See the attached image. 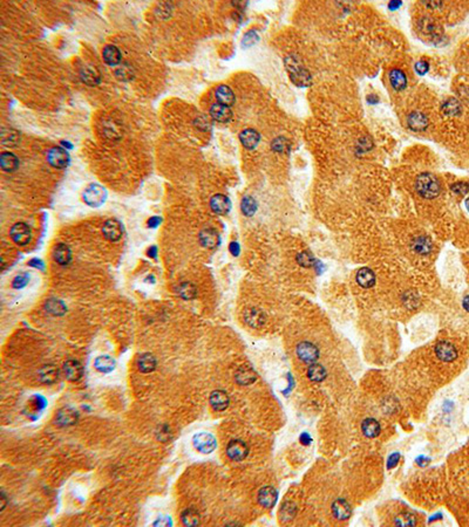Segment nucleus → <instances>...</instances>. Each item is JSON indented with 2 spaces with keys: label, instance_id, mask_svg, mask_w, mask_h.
<instances>
[{
  "label": "nucleus",
  "instance_id": "nucleus-11",
  "mask_svg": "<svg viewBox=\"0 0 469 527\" xmlns=\"http://www.w3.org/2000/svg\"><path fill=\"white\" fill-rule=\"evenodd\" d=\"M407 125L413 131H423L428 128V117L421 111H412L407 116Z\"/></svg>",
  "mask_w": 469,
  "mask_h": 527
},
{
  "label": "nucleus",
  "instance_id": "nucleus-8",
  "mask_svg": "<svg viewBox=\"0 0 469 527\" xmlns=\"http://www.w3.org/2000/svg\"><path fill=\"white\" fill-rule=\"evenodd\" d=\"M417 28L423 35H427V37H431L433 39L440 38L441 34H443L440 25L434 19H432L431 17L420 18L419 21H417Z\"/></svg>",
  "mask_w": 469,
  "mask_h": 527
},
{
  "label": "nucleus",
  "instance_id": "nucleus-23",
  "mask_svg": "<svg viewBox=\"0 0 469 527\" xmlns=\"http://www.w3.org/2000/svg\"><path fill=\"white\" fill-rule=\"evenodd\" d=\"M234 378H236L237 383L240 385H249L256 381L257 374L255 373L254 369L250 368V367L243 366L236 372Z\"/></svg>",
  "mask_w": 469,
  "mask_h": 527
},
{
  "label": "nucleus",
  "instance_id": "nucleus-19",
  "mask_svg": "<svg viewBox=\"0 0 469 527\" xmlns=\"http://www.w3.org/2000/svg\"><path fill=\"white\" fill-rule=\"evenodd\" d=\"M239 140L240 142H242L243 147L246 148V149H255V148L258 146V143H260L261 135L260 132L255 130V129L248 128L240 132Z\"/></svg>",
  "mask_w": 469,
  "mask_h": 527
},
{
  "label": "nucleus",
  "instance_id": "nucleus-43",
  "mask_svg": "<svg viewBox=\"0 0 469 527\" xmlns=\"http://www.w3.org/2000/svg\"><path fill=\"white\" fill-rule=\"evenodd\" d=\"M115 75L117 79L123 80V81H129L134 77L133 68H131V66L128 65V63H123V65H121L119 68L116 69Z\"/></svg>",
  "mask_w": 469,
  "mask_h": 527
},
{
  "label": "nucleus",
  "instance_id": "nucleus-10",
  "mask_svg": "<svg viewBox=\"0 0 469 527\" xmlns=\"http://www.w3.org/2000/svg\"><path fill=\"white\" fill-rule=\"evenodd\" d=\"M435 354L443 362H453L458 358V349L453 343L448 341H440L435 346Z\"/></svg>",
  "mask_w": 469,
  "mask_h": 527
},
{
  "label": "nucleus",
  "instance_id": "nucleus-51",
  "mask_svg": "<svg viewBox=\"0 0 469 527\" xmlns=\"http://www.w3.org/2000/svg\"><path fill=\"white\" fill-rule=\"evenodd\" d=\"M399 459H400V453L394 452L391 454V456L389 457V459H387V469L391 470V469L395 468V466L398 465Z\"/></svg>",
  "mask_w": 469,
  "mask_h": 527
},
{
  "label": "nucleus",
  "instance_id": "nucleus-4",
  "mask_svg": "<svg viewBox=\"0 0 469 527\" xmlns=\"http://www.w3.org/2000/svg\"><path fill=\"white\" fill-rule=\"evenodd\" d=\"M192 444L195 449L202 453H211L217 447V441L213 437L211 433L201 432L194 436L192 438Z\"/></svg>",
  "mask_w": 469,
  "mask_h": 527
},
{
  "label": "nucleus",
  "instance_id": "nucleus-50",
  "mask_svg": "<svg viewBox=\"0 0 469 527\" xmlns=\"http://www.w3.org/2000/svg\"><path fill=\"white\" fill-rule=\"evenodd\" d=\"M414 69H416V72L419 75H425L428 73V71H429V63L425 61V60H420V61H417L416 63Z\"/></svg>",
  "mask_w": 469,
  "mask_h": 527
},
{
  "label": "nucleus",
  "instance_id": "nucleus-60",
  "mask_svg": "<svg viewBox=\"0 0 469 527\" xmlns=\"http://www.w3.org/2000/svg\"><path fill=\"white\" fill-rule=\"evenodd\" d=\"M154 525L168 526V525H170V520H169V519H167V518H165V519H163V520H162V519H161V520H160V519H158V520H157V522H156V523H154Z\"/></svg>",
  "mask_w": 469,
  "mask_h": 527
},
{
  "label": "nucleus",
  "instance_id": "nucleus-38",
  "mask_svg": "<svg viewBox=\"0 0 469 527\" xmlns=\"http://www.w3.org/2000/svg\"><path fill=\"white\" fill-rule=\"evenodd\" d=\"M94 367L96 370L101 373H110L115 368V361L110 356H107V355L106 356H99L95 360Z\"/></svg>",
  "mask_w": 469,
  "mask_h": 527
},
{
  "label": "nucleus",
  "instance_id": "nucleus-56",
  "mask_svg": "<svg viewBox=\"0 0 469 527\" xmlns=\"http://www.w3.org/2000/svg\"><path fill=\"white\" fill-rule=\"evenodd\" d=\"M401 5L402 2L400 1V0H393V1L389 2V8L391 11H396Z\"/></svg>",
  "mask_w": 469,
  "mask_h": 527
},
{
  "label": "nucleus",
  "instance_id": "nucleus-39",
  "mask_svg": "<svg viewBox=\"0 0 469 527\" xmlns=\"http://www.w3.org/2000/svg\"><path fill=\"white\" fill-rule=\"evenodd\" d=\"M240 210H242L243 215L246 217H251L256 213L257 211V203L251 196H245L243 197L242 201H240Z\"/></svg>",
  "mask_w": 469,
  "mask_h": 527
},
{
  "label": "nucleus",
  "instance_id": "nucleus-13",
  "mask_svg": "<svg viewBox=\"0 0 469 527\" xmlns=\"http://www.w3.org/2000/svg\"><path fill=\"white\" fill-rule=\"evenodd\" d=\"M278 498V492L275 487L272 486H264L261 487L258 492V502L263 507L271 508L276 505Z\"/></svg>",
  "mask_w": 469,
  "mask_h": 527
},
{
  "label": "nucleus",
  "instance_id": "nucleus-36",
  "mask_svg": "<svg viewBox=\"0 0 469 527\" xmlns=\"http://www.w3.org/2000/svg\"><path fill=\"white\" fill-rule=\"evenodd\" d=\"M327 372L325 367L321 366V364L312 363L308 369V377L311 379L312 382H321L326 378Z\"/></svg>",
  "mask_w": 469,
  "mask_h": 527
},
{
  "label": "nucleus",
  "instance_id": "nucleus-16",
  "mask_svg": "<svg viewBox=\"0 0 469 527\" xmlns=\"http://www.w3.org/2000/svg\"><path fill=\"white\" fill-rule=\"evenodd\" d=\"M210 207L217 215H227L231 209V201L225 195L217 194L210 201Z\"/></svg>",
  "mask_w": 469,
  "mask_h": 527
},
{
  "label": "nucleus",
  "instance_id": "nucleus-18",
  "mask_svg": "<svg viewBox=\"0 0 469 527\" xmlns=\"http://www.w3.org/2000/svg\"><path fill=\"white\" fill-rule=\"evenodd\" d=\"M230 399L223 390H215L210 395V404L216 411H223L229 406Z\"/></svg>",
  "mask_w": 469,
  "mask_h": 527
},
{
  "label": "nucleus",
  "instance_id": "nucleus-7",
  "mask_svg": "<svg viewBox=\"0 0 469 527\" xmlns=\"http://www.w3.org/2000/svg\"><path fill=\"white\" fill-rule=\"evenodd\" d=\"M10 234L12 240L20 246L27 245V244L31 242V228H29L28 225L25 224V223H17V224H14L11 228Z\"/></svg>",
  "mask_w": 469,
  "mask_h": 527
},
{
  "label": "nucleus",
  "instance_id": "nucleus-6",
  "mask_svg": "<svg viewBox=\"0 0 469 527\" xmlns=\"http://www.w3.org/2000/svg\"><path fill=\"white\" fill-rule=\"evenodd\" d=\"M47 161L52 167L58 169H64L70 163V155L67 149L61 147H54L47 153Z\"/></svg>",
  "mask_w": 469,
  "mask_h": 527
},
{
  "label": "nucleus",
  "instance_id": "nucleus-22",
  "mask_svg": "<svg viewBox=\"0 0 469 527\" xmlns=\"http://www.w3.org/2000/svg\"><path fill=\"white\" fill-rule=\"evenodd\" d=\"M332 512L333 516L338 520H346L351 517L352 508L351 505L345 499L339 498L332 504Z\"/></svg>",
  "mask_w": 469,
  "mask_h": 527
},
{
  "label": "nucleus",
  "instance_id": "nucleus-27",
  "mask_svg": "<svg viewBox=\"0 0 469 527\" xmlns=\"http://www.w3.org/2000/svg\"><path fill=\"white\" fill-rule=\"evenodd\" d=\"M79 415L78 412L71 408L61 409L56 415V422L60 426H73L78 422Z\"/></svg>",
  "mask_w": 469,
  "mask_h": 527
},
{
  "label": "nucleus",
  "instance_id": "nucleus-62",
  "mask_svg": "<svg viewBox=\"0 0 469 527\" xmlns=\"http://www.w3.org/2000/svg\"><path fill=\"white\" fill-rule=\"evenodd\" d=\"M148 253H149V254H148L149 257H155V255H156V248H155V246H153V248L149 250Z\"/></svg>",
  "mask_w": 469,
  "mask_h": 527
},
{
  "label": "nucleus",
  "instance_id": "nucleus-1",
  "mask_svg": "<svg viewBox=\"0 0 469 527\" xmlns=\"http://www.w3.org/2000/svg\"><path fill=\"white\" fill-rule=\"evenodd\" d=\"M284 65L288 76L297 87H310L312 84V75L305 67L304 62L298 54L291 53L285 56Z\"/></svg>",
  "mask_w": 469,
  "mask_h": 527
},
{
  "label": "nucleus",
  "instance_id": "nucleus-35",
  "mask_svg": "<svg viewBox=\"0 0 469 527\" xmlns=\"http://www.w3.org/2000/svg\"><path fill=\"white\" fill-rule=\"evenodd\" d=\"M137 367L142 373H152L156 368V358L154 355L146 353L142 354L137 361Z\"/></svg>",
  "mask_w": 469,
  "mask_h": 527
},
{
  "label": "nucleus",
  "instance_id": "nucleus-61",
  "mask_svg": "<svg viewBox=\"0 0 469 527\" xmlns=\"http://www.w3.org/2000/svg\"><path fill=\"white\" fill-rule=\"evenodd\" d=\"M462 306H464V308L469 313V295L465 297L464 301H462Z\"/></svg>",
  "mask_w": 469,
  "mask_h": 527
},
{
  "label": "nucleus",
  "instance_id": "nucleus-29",
  "mask_svg": "<svg viewBox=\"0 0 469 527\" xmlns=\"http://www.w3.org/2000/svg\"><path fill=\"white\" fill-rule=\"evenodd\" d=\"M216 99H217L218 103L225 104V105H233L234 103V94L231 90L230 87L225 86V84H221L215 93Z\"/></svg>",
  "mask_w": 469,
  "mask_h": 527
},
{
  "label": "nucleus",
  "instance_id": "nucleus-58",
  "mask_svg": "<svg viewBox=\"0 0 469 527\" xmlns=\"http://www.w3.org/2000/svg\"><path fill=\"white\" fill-rule=\"evenodd\" d=\"M229 250H230V252L233 253L234 255H238V253H239V245H238V243H231V244H230V248H229Z\"/></svg>",
  "mask_w": 469,
  "mask_h": 527
},
{
  "label": "nucleus",
  "instance_id": "nucleus-24",
  "mask_svg": "<svg viewBox=\"0 0 469 527\" xmlns=\"http://www.w3.org/2000/svg\"><path fill=\"white\" fill-rule=\"evenodd\" d=\"M356 280L358 285L362 286L363 288H371L375 284V274L368 267H363V269L358 271Z\"/></svg>",
  "mask_w": 469,
  "mask_h": 527
},
{
  "label": "nucleus",
  "instance_id": "nucleus-40",
  "mask_svg": "<svg viewBox=\"0 0 469 527\" xmlns=\"http://www.w3.org/2000/svg\"><path fill=\"white\" fill-rule=\"evenodd\" d=\"M182 522L185 526L200 525V513L194 508H188L182 513Z\"/></svg>",
  "mask_w": 469,
  "mask_h": 527
},
{
  "label": "nucleus",
  "instance_id": "nucleus-37",
  "mask_svg": "<svg viewBox=\"0 0 469 527\" xmlns=\"http://www.w3.org/2000/svg\"><path fill=\"white\" fill-rule=\"evenodd\" d=\"M441 109L446 115L449 116H458L462 113V105L456 99H448L443 103Z\"/></svg>",
  "mask_w": 469,
  "mask_h": 527
},
{
  "label": "nucleus",
  "instance_id": "nucleus-41",
  "mask_svg": "<svg viewBox=\"0 0 469 527\" xmlns=\"http://www.w3.org/2000/svg\"><path fill=\"white\" fill-rule=\"evenodd\" d=\"M179 294L182 299L191 300L196 297L197 290L196 287H195V285H192L191 282H183L179 287Z\"/></svg>",
  "mask_w": 469,
  "mask_h": 527
},
{
  "label": "nucleus",
  "instance_id": "nucleus-30",
  "mask_svg": "<svg viewBox=\"0 0 469 527\" xmlns=\"http://www.w3.org/2000/svg\"><path fill=\"white\" fill-rule=\"evenodd\" d=\"M53 257L54 260L59 265H67L72 259L71 250L67 245H65V244H58V245L54 248Z\"/></svg>",
  "mask_w": 469,
  "mask_h": 527
},
{
  "label": "nucleus",
  "instance_id": "nucleus-64",
  "mask_svg": "<svg viewBox=\"0 0 469 527\" xmlns=\"http://www.w3.org/2000/svg\"><path fill=\"white\" fill-rule=\"evenodd\" d=\"M465 205H466V209H467V211L469 212V197L467 198V200H466V201H465Z\"/></svg>",
  "mask_w": 469,
  "mask_h": 527
},
{
  "label": "nucleus",
  "instance_id": "nucleus-20",
  "mask_svg": "<svg viewBox=\"0 0 469 527\" xmlns=\"http://www.w3.org/2000/svg\"><path fill=\"white\" fill-rule=\"evenodd\" d=\"M64 372H65L66 378L71 382L79 381V379L82 377V374H83L82 366H81V363L79 362V361H75V360H70L64 364Z\"/></svg>",
  "mask_w": 469,
  "mask_h": 527
},
{
  "label": "nucleus",
  "instance_id": "nucleus-25",
  "mask_svg": "<svg viewBox=\"0 0 469 527\" xmlns=\"http://www.w3.org/2000/svg\"><path fill=\"white\" fill-rule=\"evenodd\" d=\"M389 80L391 86L395 90H404L407 87V76L401 69L393 68L389 73Z\"/></svg>",
  "mask_w": 469,
  "mask_h": 527
},
{
  "label": "nucleus",
  "instance_id": "nucleus-59",
  "mask_svg": "<svg viewBox=\"0 0 469 527\" xmlns=\"http://www.w3.org/2000/svg\"><path fill=\"white\" fill-rule=\"evenodd\" d=\"M160 223H161V219L158 218V217H152V218L149 219L148 224L150 227H156L158 224H160Z\"/></svg>",
  "mask_w": 469,
  "mask_h": 527
},
{
  "label": "nucleus",
  "instance_id": "nucleus-63",
  "mask_svg": "<svg viewBox=\"0 0 469 527\" xmlns=\"http://www.w3.org/2000/svg\"><path fill=\"white\" fill-rule=\"evenodd\" d=\"M1 501H2V504H1V511H2L6 506V497L4 493H1Z\"/></svg>",
  "mask_w": 469,
  "mask_h": 527
},
{
  "label": "nucleus",
  "instance_id": "nucleus-17",
  "mask_svg": "<svg viewBox=\"0 0 469 527\" xmlns=\"http://www.w3.org/2000/svg\"><path fill=\"white\" fill-rule=\"evenodd\" d=\"M210 115L215 121L219 123L229 122L233 117V111H231L229 105L222 103H215L210 108Z\"/></svg>",
  "mask_w": 469,
  "mask_h": 527
},
{
  "label": "nucleus",
  "instance_id": "nucleus-44",
  "mask_svg": "<svg viewBox=\"0 0 469 527\" xmlns=\"http://www.w3.org/2000/svg\"><path fill=\"white\" fill-rule=\"evenodd\" d=\"M46 309L48 313L53 315H62L66 312V307L60 300H48Z\"/></svg>",
  "mask_w": 469,
  "mask_h": 527
},
{
  "label": "nucleus",
  "instance_id": "nucleus-3",
  "mask_svg": "<svg viewBox=\"0 0 469 527\" xmlns=\"http://www.w3.org/2000/svg\"><path fill=\"white\" fill-rule=\"evenodd\" d=\"M83 201L92 207H99L104 203L107 198V191L104 186L99 184H91L83 191Z\"/></svg>",
  "mask_w": 469,
  "mask_h": 527
},
{
  "label": "nucleus",
  "instance_id": "nucleus-54",
  "mask_svg": "<svg viewBox=\"0 0 469 527\" xmlns=\"http://www.w3.org/2000/svg\"><path fill=\"white\" fill-rule=\"evenodd\" d=\"M422 4L425 5L426 7L433 8V10H434V8H439V7H441V6H443V2H441V1H423Z\"/></svg>",
  "mask_w": 469,
  "mask_h": 527
},
{
  "label": "nucleus",
  "instance_id": "nucleus-14",
  "mask_svg": "<svg viewBox=\"0 0 469 527\" xmlns=\"http://www.w3.org/2000/svg\"><path fill=\"white\" fill-rule=\"evenodd\" d=\"M104 234L110 242H117L122 238L123 228L121 223L116 219H109L104 225Z\"/></svg>",
  "mask_w": 469,
  "mask_h": 527
},
{
  "label": "nucleus",
  "instance_id": "nucleus-5",
  "mask_svg": "<svg viewBox=\"0 0 469 527\" xmlns=\"http://www.w3.org/2000/svg\"><path fill=\"white\" fill-rule=\"evenodd\" d=\"M297 356L305 363H314L319 358V349L313 343L303 341L297 346Z\"/></svg>",
  "mask_w": 469,
  "mask_h": 527
},
{
  "label": "nucleus",
  "instance_id": "nucleus-42",
  "mask_svg": "<svg viewBox=\"0 0 469 527\" xmlns=\"http://www.w3.org/2000/svg\"><path fill=\"white\" fill-rule=\"evenodd\" d=\"M394 524L396 526H414L417 524V518L414 514L410 512H402L394 519Z\"/></svg>",
  "mask_w": 469,
  "mask_h": 527
},
{
  "label": "nucleus",
  "instance_id": "nucleus-45",
  "mask_svg": "<svg viewBox=\"0 0 469 527\" xmlns=\"http://www.w3.org/2000/svg\"><path fill=\"white\" fill-rule=\"evenodd\" d=\"M271 148L276 152H287L290 150V142L287 138L279 136L272 141Z\"/></svg>",
  "mask_w": 469,
  "mask_h": 527
},
{
  "label": "nucleus",
  "instance_id": "nucleus-48",
  "mask_svg": "<svg viewBox=\"0 0 469 527\" xmlns=\"http://www.w3.org/2000/svg\"><path fill=\"white\" fill-rule=\"evenodd\" d=\"M450 190H452L455 195L465 196L469 192V185L466 182H456V183H454V184H452V186H450Z\"/></svg>",
  "mask_w": 469,
  "mask_h": 527
},
{
  "label": "nucleus",
  "instance_id": "nucleus-9",
  "mask_svg": "<svg viewBox=\"0 0 469 527\" xmlns=\"http://www.w3.org/2000/svg\"><path fill=\"white\" fill-rule=\"evenodd\" d=\"M227 453L230 459L234 460V462H240V460L245 459L248 457L249 447L246 445V443L240 441V439H233L228 444Z\"/></svg>",
  "mask_w": 469,
  "mask_h": 527
},
{
  "label": "nucleus",
  "instance_id": "nucleus-31",
  "mask_svg": "<svg viewBox=\"0 0 469 527\" xmlns=\"http://www.w3.org/2000/svg\"><path fill=\"white\" fill-rule=\"evenodd\" d=\"M39 375H40L41 382H44V383L46 384H51L58 381L59 370L55 366H53V364H46V366H44L43 368L40 369Z\"/></svg>",
  "mask_w": 469,
  "mask_h": 527
},
{
  "label": "nucleus",
  "instance_id": "nucleus-57",
  "mask_svg": "<svg viewBox=\"0 0 469 527\" xmlns=\"http://www.w3.org/2000/svg\"><path fill=\"white\" fill-rule=\"evenodd\" d=\"M366 101L368 102V104L374 105V104H377L379 102V98L377 95H374V94H369L367 98H366Z\"/></svg>",
  "mask_w": 469,
  "mask_h": 527
},
{
  "label": "nucleus",
  "instance_id": "nucleus-47",
  "mask_svg": "<svg viewBox=\"0 0 469 527\" xmlns=\"http://www.w3.org/2000/svg\"><path fill=\"white\" fill-rule=\"evenodd\" d=\"M258 41H260V35H258V33L255 31V29H251V31L245 33L242 45L244 47H251L254 46V45H256Z\"/></svg>",
  "mask_w": 469,
  "mask_h": 527
},
{
  "label": "nucleus",
  "instance_id": "nucleus-46",
  "mask_svg": "<svg viewBox=\"0 0 469 527\" xmlns=\"http://www.w3.org/2000/svg\"><path fill=\"white\" fill-rule=\"evenodd\" d=\"M297 263L303 267H311L315 263V259L310 251H303L297 255Z\"/></svg>",
  "mask_w": 469,
  "mask_h": 527
},
{
  "label": "nucleus",
  "instance_id": "nucleus-34",
  "mask_svg": "<svg viewBox=\"0 0 469 527\" xmlns=\"http://www.w3.org/2000/svg\"><path fill=\"white\" fill-rule=\"evenodd\" d=\"M20 141V134L16 129L2 128L1 129V143L5 147H16Z\"/></svg>",
  "mask_w": 469,
  "mask_h": 527
},
{
  "label": "nucleus",
  "instance_id": "nucleus-33",
  "mask_svg": "<svg viewBox=\"0 0 469 527\" xmlns=\"http://www.w3.org/2000/svg\"><path fill=\"white\" fill-rule=\"evenodd\" d=\"M80 77L82 80V82H85L88 86H96L100 82V74L98 73L95 68L91 67V66H86L81 69L80 72Z\"/></svg>",
  "mask_w": 469,
  "mask_h": 527
},
{
  "label": "nucleus",
  "instance_id": "nucleus-55",
  "mask_svg": "<svg viewBox=\"0 0 469 527\" xmlns=\"http://www.w3.org/2000/svg\"><path fill=\"white\" fill-rule=\"evenodd\" d=\"M429 462H431V459L425 456H421V457H419V458H417V464L421 466V468H425V466L428 465Z\"/></svg>",
  "mask_w": 469,
  "mask_h": 527
},
{
  "label": "nucleus",
  "instance_id": "nucleus-21",
  "mask_svg": "<svg viewBox=\"0 0 469 527\" xmlns=\"http://www.w3.org/2000/svg\"><path fill=\"white\" fill-rule=\"evenodd\" d=\"M200 242L207 249H215L219 244V234L213 228H204L200 233Z\"/></svg>",
  "mask_w": 469,
  "mask_h": 527
},
{
  "label": "nucleus",
  "instance_id": "nucleus-49",
  "mask_svg": "<svg viewBox=\"0 0 469 527\" xmlns=\"http://www.w3.org/2000/svg\"><path fill=\"white\" fill-rule=\"evenodd\" d=\"M29 281V276L27 273H22L19 276H17L13 280V287L14 288H23L27 285V282Z\"/></svg>",
  "mask_w": 469,
  "mask_h": 527
},
{
  "label": "nucleus",
  "instance_id": "nucleus-26",
  "mask_svg": "<svg viewBox=\"0 0 469 527\" xmlns=\"http://www.w3.org/2000/svg\"><path fill=\"white\" fill-rule=\"evenodd\" d=\"M102 56H104V62L107 65L115 67L121 62V52L119 50V48L114 45H108L104 48V52H102Z\"/></svg>",
  "mask_w": 469,
  "mask_h": 527
},
{
  "label": "nucleus",
  "instance_id": "nucleus-28",
  "mask_svg": "<svg viewBox=\"0 0 469 527\" xmlns=\"http://www.w3.org/2000/svg\"><path fill=\"white\" fill-rule=\"evenodd\" d=\"M0 167L6 173H13L19 167V159L12 152H2L0 156Z\"/></svg>",
  "mask_w": 469,
  "mask_h": 527
},
{
  "label": "nucleus",
  "instance_id": "nucleus-12",
  "mask_svg": "<svg viewBox=\"0 0 469 527\" xmlns=\"http://www.w3.org/2000/svg\"><path fill=\"white\" fill-rule=\"evenodd\" d=\"M410 248L417 254L427 255L432 252L433 243L427 236H417L412 239Z\"/></svg>",
  "mask_w": 469,
  "mask_h": 527
},
{
  "label": "nucleus",
  "instance_id": "nucleus-53",
  "mask_svg": "<svg viewBox=\"0 0 469 527\" xmlns=\"http://www.w3.org/2000/svg\"><path fill=\"white\" fill-rule=\"evenodd\" d=\"M299 439H300V443H302V444H304V445H309L310 443L312 442L311 436H310L308 432H303L302 435H300Z\"/></svg>",
  "mask_w": 469,
  "mask_h": 527
},
{
  "label": "nucleus",
  "instance_id": "nucleus-15",
  "mask_svg": "<svg viewBox=\"0 0 469 527\" xmlns=\"http://www.w3.org/2000/svg\"><path fill=\"white\" fill-rule=\"evenodd\" d=\"M244 319L245 322L249 326L252 328H260L265 324L266 316L264 314V312L256 307H252V308L246 309L244 313Z\"/></svg>",
  "mask_w": 469,
  "mask_h": 527
},
{
  "label": "nucleus",
  "instance_id": "nucleus-32",
  "mask_svg": "<svg viewBox=\"0 0 469 527\" xmlns=\"http://www.w3.org/2000/svg\"><path fill=\"white\" fill-rule=\"evenodd\" d=\"M363 433L368 438H375L381 431V427L379 422L374 418H366L362 424Z\"/></svg>",
  "mask_w": 469,
  "mask_h": 527
},
{
  "label": "nucleus",
  "instance_id": "nucleus-2",
  "mask_svg": "<svg viewBox=\"0 0 469 527\" xmlns=\"http://www.w3.org/2000/svg\"><path fill=\"white\" fill-rule=\"evenodd\" d=\"M416 190L420 197L425 200H434L440 195L441 184L437 176L429 173H422L417 177Z\"/></svg>",
  "mask_w": 469,
  "mask_h": 527
},
{
  "label": "nucleus",
  "instance_id": "nucleus-52",
  "mask_svg": "<svg viewBox=\"0 0 469 527\" xmlns=\"http://www.w3.org/2000/svg\"><path fill=\"white\" fill-rule=\"evenodd\" d=\"M358 147H359L360 152H366V151H368L369 148L372 147V142H371V141H368V138H365V140H360L359 143H358Z\"/></svg>",
  "mask_w": 469,
  "mask_h": 527
}]
</instances>
